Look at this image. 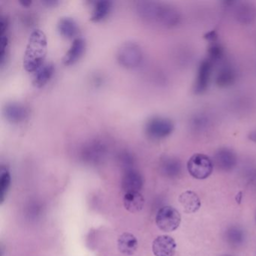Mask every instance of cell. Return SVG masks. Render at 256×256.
<instances>
[{"label":"cell","mask_w":256,"mask_h":256,"mask_svg":"<svg viewBox=\"0 0 256 256\" xmlns=\"http://www.w3.org/2000/svg\"><path fill=\"white\" fill-rule=\"evenodd\" d=\"M136 12L145 22L164 28H175L181 22L180 13L176 8L155 1L138 2Z\"/></svg>","instance_id":"cell-1"},{"label":"cell","mask_w":256,"mask_h":256,"mask_svg":"<svg viewBox=\"0 0 256 256\" xmlns=\"http://www.w3.org/2000/svg\"><path fill=\"white\" fill-rule=\"evenodd\" d=\"M47 38L42 31L36 30L31 34L24 58V67L28 72H36L44 64Z\"/></svg>","instance_id":"cell-2"},{"label":"cell","mask_w":256,"mask_h":256,"mask_svg":"<svg viewBox=\"0 0 256 256\" xmlns=\"http://www.w3.org/2000/svg\"><path fill=\"white\" fill-rule=\"evenodd\" d=\"M116 60L120 65L126 68H134L143 60V52L137 43L126 42L120 46L116 52Z\"/></svg>","instance_id":"cell-3"},{"label":"cell","mask_w":256,"mask_h":256,"mask_svg":"<svg viewBox=\"0 0 256 256\" xmlns=\"http://www.w3.org/2000/svg\"><path fill=\"white\" fill-rule=\"evenodd\" d=\"M187 168L193 178L204 180L212 174L214 162L210 157L204 154H194L188 160Z\"/></svg>","instance_id":"cell-4"},{"label":"cell","mask_w":256,"mask_h":256,"mask_svg":"<svg viewBox=\"0 0 256 256\" xmlns=\"http://www.w3.org/2000/svg\"><path fill=\"white\" fill-rule=\"evenodd\" d=\"M174 130L173 122L168 118L154 116L146 122L145 132L151 138L162 139L170 136Z\"/></svg>","instance_id":"cell-5"},{"label":"cell","mask_w":256,"mask_h":256,"mask_svg":"<svg viewBox=\"0 0 256 256\" xmlns=\"http://www.w3.org/2000/svg\"><path fill=\"white\" fill-rule=\"evenodd\" d=\"M156 222L160 230L172 232L179 227L181 216L178 210L170 206H163L157 212Z\"/></svg>","instance_id":"cell-6"},{"label":"cell","mask_w":256,"mask_h":256,"mask_svg":"<svg viewBox=\"0 0 256 256\" xmlns=\"http://www.w3.org/2000/svg\"><path fill=\"white\" fill-rule=\"evenodd\" d=\"M214 65V64L208 58H205L199 62L193 86L194 94L200 95L206 92L210 83Z\"/></svg>","instance_id":"cell-7"},{"label":"cell","mask_w":256,"mask_h":256,"mask_svg":"<svg viewBox=\"0 0 256 256\" xmlns=\"http://www.w3.org/2000/svg\"><path fill=\"white\" fill-rule=\"evenodd\" d=\"M176 247V242L172 236L161 235L154 240L152 248L156 256H174Z\"/></svg>","instance_id":"cell-8"},{"label":"cell","mask_w":256,"mask_h":256,"mask_svg":"<svg viewBox=\"0 0 256 256\" xmlns=\"http://www.w3.org/2000/svg\"><path fill=\"white\" fill-rule=\"evenodd\" d=\"M4 113L10 122L18 124L28 118L29 110L24 104L18 102H10L4 108Z\"/></svg>","instance_id":"cell-9"},{"label":"cell","mask_w":256,"mask_h":256,"mask_svg":"<svg viewBox=\"0 0 256 256\" xmlns=\"http://www.w3.org/2000/svg\"><path fill=\"white\" fill-rule=\"evenodd\" d=\"M234 18L242 24H250L256 18V8L248 2H240L234 6Z\"/></svg>","instance_id":"cell-10"},{"label":"cell","mask_w":256,"mask_h":256,"mask_svg":"<svg viewBox=\"0 0 256 256\" xmlns=\"http://www.w3.org/2000/svg\"><path fill=\"white\" fill-rule=\"evenodd\" d=\"M236 80V70L229 64H222L216 74V84L220 88H229L235 83Z\"/></svg>","instance_id":"cell-11"},{"label":"cell","mask_w":256,"mask_h":256,"mask_svg":"<svg viewBox=\"0 0 256 256\" xmlns=\"http://www.w3.org/2000/svg\"><path fill=\"white\" fill-rule=\"evenodd\" d=\"M214 162L218 168L224 170H230L236 166V154L229 148H220L214 156Z\"/></svg>","instance_id":"cell-12"},{"label":"cell","mask_w":256,"mask_h":256,"mask_svg":"<svg viewBox=\"0 0 256 256\" xmlns=\"http://www.w3.org/2000/svg\"><path fill=\"white\" fill-rule=\"evenodd\" d=\"M121 185L126 193L139 192L143 186V178L138 172L128 170L122 178Z\"/></svg>","instance_id":"cell-13"},{"label":"cell","mask_w":256,"mask_h":256,"mask_svg":"<svg viewBox=\"0 0 256 256\" xmlns=\"http://www.w3.org/2000/svg\"><path fill=\"white\" fill-rule=\"evenodd\" d=\"M86 48V43L82 38H76L73 40L70 49L66 53L62 62L66 66H70L77 62L80 56L84 53Z\"/></svg>","instance_id":"cell-14"},{"label":"cell","mask_w":256,"mask_h":256,"mask_svg":"<svg viewBox=\"0 0 256 256\" xmlns=\"http://www.w3.org/2000/svg\"><path fill=\"white\" fill-rule=\"evenodd\" d=\"M118 250L122 254L132 256L137 251L138 242L132 234L125 232L120 235L118 240Z\"/></svg>","instance_id":"cell-15"},{"label":"cell","mask_w":256,"mask_h":256,"mask_svg":"<svg viewBox=\"0 0 256 256\" xmlns=\"http://www.w3.org/2000/svg\"><path fill=\"white\" fill-rule=\"evenodd\" d=\"M179 202L184 208V212L193 214L200 208V200L198 194L192 191H186L180 196Z\"/></svg>","instance_id":"cell-16"},{"label":"cell","mask_w":256,"mask_h":256,"mask_svg":"<svg viewBox=\"0 0 256 256\" xmlns=\"http://www.w3.org/2000/svg\"><path fill=\"white\" fill-rule=\"evenodd\" d=\"M124 206L128 212H139L143 209L144 198L140 192L126 193L124 198Z\"/></svg>","instance_id":"cell-17"},{"label":"cell","mask_w":256,"mask_h":256,"mask_svg":"<svg viewBox=\"0 0 256 256\" xmlns=\"http://www.w3.org/2000/svg\"><path fill=\"white\" fill-rule=\"evenodd\" d=\"M54 73V66L52 64H44L34 74V84L37 88L44 86L52 78Z\"/></svg>","instance_id":"cell-18"},{"label":"cell","mask_w":256,"mask_h":256,"mask_svg":"<svg viewBox=\"0 0 256 256\" xmlns=\"http://www.w3.org/2000/svg\"><path fill=\"white\" fill-rule=\"evenodd\" d=\"M58 30L61 36L67 38H72L78 32L77 23L71 18H62L58 22Z\"/></svg>","instance_id":"cell-19"},{"label":"cell","mask_w":256,"mask_h":256,"mask_svg":"<svg viewBox=\"0 0 256 256\" xmlns=\"http://www.w3.org/2000/svg\"><path fill=\"white\" fill-rule=\"evenodd\" d=\"M112 2L108 0L98 1L94 6V11L91 16V20L98 22L106 18L112 10Z\"/></svg>","instance_id":"cell-20"},{"label":"cell","mask_w":256,"mask_h":256,"mask_svg":"<svg viewBox=\"0 0 256 256\" xmlns=\"http://www.w3.org/2000/svg\"><path fill=\"white\" fill-rule=\"evenodd\" d=\"M190 128L194 132H203L210 125L208 115L203 113L196 114L190 120Z\"/></svg>","instance_id":"cell-21"},{"label":"cell","mask_w":256,"mask_h":256,"mask_svg":"<svg viewBox=\"0 0 256 256\" xmlns=\"http://www.w3.org/2000/svg\"><path fill=\"white\" fill-rule=\"evenodd\" d=\"M224 48L216 41L212 42L208 48V58L212 64L220 62L224 58Z\"/></svg>","instance_id":"cell-22"},{"label":"cell","mask_w":256,"mask_h":256,"mask_svg":"<svg viewBox=\"0 0 256 256\" xmlns=\"http://www.w3.org/2000/svg\"><path fill=\"white\" fill-rule=\"evenodd\" d=\"M11 184V175L7 170H1L0 174V200L4 202Z\"/></svg>","instance_id":"cell-23"},{"label":"cell","mask_w":256,"mask_h":256,"mask_svg":"<svg viewBox=\"0 0 256 256\" xmlns=\"http://www.w3.org/2000/svg\"><path fill=\"white\" fill-rule=\"evenodd\" d=\"M163 170L169 174L178 173L180 169V164L178 160L173 158H166L162 163Z\"/></svg>","instance_id":"cell-24"},{"label":"cell","mask_w":256,"mask_h":256,"mask_svg":"<svg viewBox=\"0 0 256 256\" xmlns=\"http://www.w3.org/2000/svg\"><path fill=\"white\" fill-rule=\"evenodd\" d=\"M244 235L242 234V230L240 229L232 228L228 234V239L229 242L234 245H238L241 244L244 240Z\"/></svg>","instance_id":"cell-25"},{"label":"cell","mask_w":256,"mask_h":256,"mask_svg":"<svg viewBox=\"0 0 256 256\" xmlns=\"http://www.w3.org/2000/svg\"><path fill=\"white\" fill-rule=\"evenodd\" d=\"M7 26H8V20H7L6 18H1V20H0V32H1V35H4V32L7 30Z\"/></svg>","instance_id":"cell-26"},{"label":"cell","mask_w":256,"mask_h":256,"mask_svg":"<svg viewBox=\"0 0 256 256\" xmlns=\"http://www.w3.org/2000/svg\"><path fill=\"white\" fill-rule=\"evenodd\" d=\"M248 139L252 142H256V130L252 132L250 134H248Z\"/></svg>","instance_id":"cell-27"},{"label":"cell","mask_w":256,"mask_h":256,"mask_svg":"<svg viewBox=\"0 0 256 256\" xmlns=\"http://www.w3.org/2000/svg\"><path fill=\"white\" fill-rule=\"evenodd\" d=\"M20 4H22L23 6L29 7L32 4L31 0H20Z\"/></svg>","instance_id":"cell-28"},{"label":"cell","mask_w":256,"mask_h":256,"mask_svg":"<svg viewBox=\"0 0 256 256\" xmlns=\"http://www.w3.org/2000/svg\"><path fill=\"white\" fill-rule=\"evenodd\" d=\"M46 4H48V5H54V4H56V1H54V0H46Z\"/></svg>","instance_id":"cell-29"},{"label":"cell","mask_w":256,"mask_h":256,"mask_svg":"<svg viewBox=\"0 0 256 256\" xmlns=\"http://www.w3.org/2000/svg\"></svg>","instance_id":"cell-30"}]
</instances>
